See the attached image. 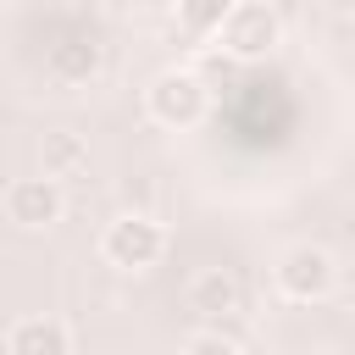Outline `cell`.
<instances>
[{"instance_id":"6da1fadb","label":"cell","mask_w":355,"mask_h":355,"mask_svg":"<svg viewBox=\"0 0 355 355\" xmlns=\"http://www.w3.org/2000/svg\"><path fill=\"white\" fill-rule=\"evenodd\" d=\"M211 44H222V55H233V61H266L283 44V11L266 0H233L222 28L211 33Z\"/></svg>"},{"instance_id":"7a4b0ae2","label":"cell","mask_w":355,"mask_h":355,"mask_svg":"<svg viewBox=\"0 0 355 355\" xmlns=\"http://www.w3.org/2000/svg\"><path fill=\"white\" fill-rule=\"evenodd\" d=\"M100 255L122 272H150L161 255H166V227L150 216V211H122L116 222H105L100 233Z\"/></svg>"},{"instance_id":"3957f363","label":"cell","mask_w":355,"mask_h":355,"mask_svg":"<svg viewBox=\"0 0 355 355\" xmlns=\"http://www.w3.org/2000/svg\"><path fill=\"white\" fill-rule=\"evenodd\" d=\"M272 283H277L283 300H294V305H316V300L333 294V283H338V261H333V250H322V244H288V250L277 255V266H272Z\"/></svg>"},{"instance_id":"277c9868","label":"cell","mask_w":355,"mask_h":355,"mask_svg":"<svg viewBox=\"0 0 355 355\" xmlns=\"http://www.w3.org/2000/svg\"><path fill=\"white\" fill-rule=\"evenodd\" d=\"M205 105H211V89H205V78L189 72V67H166V72H155L150 89H144V111H150L161 128H194V122L205 116Z\"/></svg>"},{"instance_id":"5b68a950","label":"cell","mask_w":355,"mask_h":355,"mask_svg":"<svg viewBox=\"0 0 355 355\" xmlns=\"http://www.w3.org/2000/svg\"><path fill=\"white\" fill-rule=\"evenodd\" d=\"M6 216L17 222V227H28V233H39V227H55L61 216H67V189L61 183H50V178H17L11 189H6Z\"/></svg>"},{"instance_id":"8992f818","label":"cell","mask_w":355,"mask_h":355,"mask_svg":"<svg viewBox=\"0 0 355 355\" xmlns=\"http://www.w3.org/2000/svg\"><path fill=\"white\" fill-rule=\"evenodd\" d=\"M239 277L233 272H222V266H205V272H194L189 277V311L200 316V322H222L227 311H239Z\"/></svg>"},{"instance_id":"52a82bcc","label":"cell","mask_w":355,"mask_h":355,"mask_svg":"<svg viewBox=\"0 0 355 355\" xmlns=\"http://www.w3.org/2000/svg\"><path fill=\"white\" fill-rule=\"evenodd\" d=\"M83 166H89V144H83V133H72V128H50V133L39 139V178L61 183V178H78Z\"/></svg>"},{"instance_id":"ba28073f","label":"cell","mask_w":355,"mask_h":355,"mask_svg":"<svg viewBox=\"0 0 355 355\" xmlns=\"http://www.w3.org/2000/svg\"><path fill=\"white\" fill-rule=\"evenodd\" d=\"M6 355H72V333L55 316H22L6 338Z\"/></svg>"},{"instance_id":"9c48e42d","label":"cell","mask_w":355,"mask_h":355,"mask_svg":"<svg viewBox=\"0 0 355 355\" xmlns=\"http://www.w3.org/2000/svg\"><path fill=\"white\" fill-rule=\"evenodd\" d=\"M50 72H55L61 83H89V78L100 72V39L89 33V39H61V44H50Z\"/></svg>"},{"instance_id":"30bf717a","label":"cell","mask_w":355,"mask_h":355,"mask_svg":"<svg viewBox=\"0 0 355 355\" xmlns=\"http://www.w3.org/2000/svg\"><path fill=\"white\" fill-rule=\"evenodd\" d=\"M222 17H227V0H183L178 6V28L194 39H211L222 28Z\"/></svg>"},{"instance_id":"8fae6325","label":"cell","mask_w":355,"mask_h":355,"mask_svg":"<svg viewBox=\"0 0 355 355\" xmlns=\"http://www.w3.org/2000/svg\"><path fill=\"white\" fill-rule=\"evenodd\" d=\"M183 355H239V344L222 333V327H200L183 338Z\"/></svg>"}]
</instances>
